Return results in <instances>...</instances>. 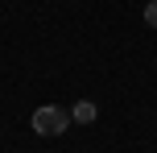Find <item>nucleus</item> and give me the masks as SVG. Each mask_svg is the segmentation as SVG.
I'll list each match as a JSON object with an SVG mask.
<instances>
[{"label": "nucleus", "mask_w": 157, "mask_h": 153, "mask_svg": "<svg viewBox=\"0 0 157 153\" xmlns=\"http://www.w3.org/2000/svg\"><path fill=\"white\" fill-rule=\"evenodd\" d=\"M71 128V112L58 104H41L37 112H33V132L37 137H62V132Z\"/></svg>", "instance_id": "obj_1"}, {"label": "nucleus", "mask_w": 157, "mask_h": 153, "mask_svg": "<svg viewBox=\"0 0 157 153\" xmlns=\"http://www.w3.org/2000/svg\"><path fill=\"white\" fill-rule=\"evenodd\" d=\"M95 116H99V112H95V104H91V99H78V104L71 108V124H91Z\"/></svg>", "instance_id": "obj_2"}, {"label": "nucleus", "mask_w": 157, "mask_h": 153, "mask_svg": "<svg viewBox=\"0 0 157 153\" xmlns=\"http://www.w3.org/2000/svg\"><path fill=\"white\" fill-rule=\"evenodd\" d=\"M145 25H153V29H157V0L145 4Z\"/></svg>", "instance_id": "obj_3"}]
</instances>
